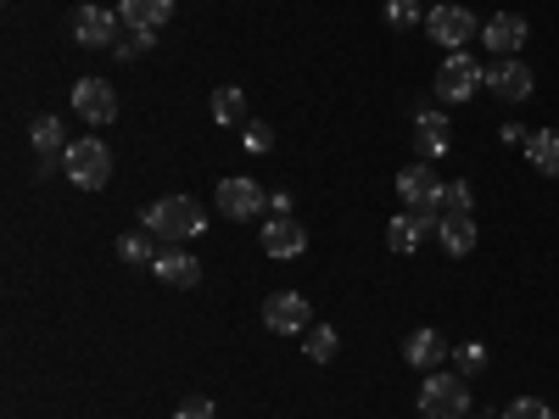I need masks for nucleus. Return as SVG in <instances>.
I'll use <instances>...</instances> for the list:
<instances>
[{
    "mask_svg": "<svg viewBox=\"0 0 559 419\" xmlns=\"http://www.w3.org/2000/svg\"><path fill=\"white\" fill-rule=\"evenodd\" d=\"M207 112H213V123L218 129H247L252 118H247V96L236 84H224V89H213V101H207Z\"/></svg>",
    "mask_w": 559,
    "mask_h": 419,
    "instance_id": "412c9836",
    "label": "nucleus"
},
{
    "mask_svg": "<svg viewBox=\"0 0 559 419\" xmlns=\"http://www.w3.org/2000/svg\"><path fill=\"white\" fill-rule=\"evenodd\" d=\"M442 184H448V179H437V168H431V163L403 168V173H397V202H403V213L442 218Z\"/></svg>",
    "mask_w": 559,
    "mask_h": 419,
    "instance_id": "7ed1b4c3",
    "label": "nucleus"
},
{
    "mask_svg": "<svg viewBox=\"0 0 559 419\" xmlns=\"http://www.w3.org/2000/svg\"><path fill=\"white\" fill-rule=\"evenodd\" d=\"M28 140H34V152H39V163H62L68 157V129H62V118H34L28 123Z\"/></svg>",
    "mask_w": 559,
    "mask_h": 419,
    "instance_id": "aec40b11",
    "label": "nucleus"
},
{
    "mask_svg": "<svg viewBox=\"0 0 559 419\" xmlns=\"http://www.w3.org/2000/svg\"><path fill=\"white\" fill-rule=\"evenodd\" d=\"M526 39H532V23L521 12H498V17L481 23V45H487V51H498V57H521Z\"/></svg>",
    "mask_w": 559,
    "mask_h": 419,
    "instance_id": "9d476101",
    "label": "nucleus"
},
{
    "mask_svg": "<svg viewBox=\"0 0 559 419\" xmlns=\"http://www.w3.org/2000/svg\"><path fill=\"white\" fill-rule=\"evenodd\" d=\"M152 274L163 279V286H179V291H191V286H202V263L185 252V247H163L157 252V263H152Z\"/></svg>",
    "mask_w": 559,
    "mask_h": 419,
    "instance_id": "dca6fc26",
    "label": "nucleus"
},
{
    "mask_svg": "<svg viewBox=\"0 0 559 419\" xmlns=\"http://www.w3.org/2000/svg\"><path fill=\"white\" fill-rule=\"evenodd\" d=\"M263 252L269 258H280V263H297L302 252H308V229L286 213V218H269L263 224Z\"/></svg>",
    "mask_w": 559,
    "mask_h": 419,
    "instance_id": "2eb2a0df",
    "label": "nucleus"
},
{
    "mask_svg": "<svg viewBox=\"0 0 559 419\" xmlns=\"http://www.w3.org/2000/svg\"><path fill=\"white\" fill-rule=\"evenodd\" d=\"M386 23L392 28H419L426 23V7H419V0H386Z\"/></svg>",
    "mask_w": 559,
    "mask_h": 419,
    "instance_id": "a878e982",
    "label": "nucleus"
},
{
    "mask_svg": "<svg viewBox=\"0 0 559 419\" xmlns=\"http://www.w3.org/2000/svg\"><path fill=\"white\" fill-rule=\"evenodd\" d=\"M503 419H559V414L548 403H537V397H515V403L503 408Z\"/></svg>",
    "mask_w": 559,
    "mask_h": 419,
    "instance_id": "cd10ccee",
    "label": "nucleus"
},
{
    "mask_svg": "<svg viewBox=\"0 0 559 419\" xmlns=\"http://www.w3.org/2000/svg\"><path fill=\"white\" fill-rule=\"evenodd\" d=\"M476 241H481V229H476L471 213H442V224H437V247H442L448 258H471Z\"/></svg>",
    "mask_w": 559,
    "mask_h": 419,
    "instance_id": "f3484780",
    "label": "nucleus"
},
{
    "mask_svg": "<svg viewBox=\"0 0 559 419\" xmlns=\"http://www.w3.org/2000/svg\"><path fill=\"white\" fill-rule=\"evenodd\" d=\"M157 252H163V241L146 236V229H129V236H118V258H123L129 268H152Z\"/></svg>",
    "mask_w": 559,
    "mask_h": 419,
    "instance_id": "5701e85b",
    "label": "nucleus"
},
{
    "mask_svg": "<svg viewBox=\"0 0 559 419\" xmlns=\"http://www.w3.org/2000/svg\"><path fill=\"white\" fill-rule=\"evenodd\" d=\"M437 224H442V218L392 213V224H386V247H392V252H419V241H426V236H437Z\"/></svg>",
    "mask_w": 559,
    "mask_h": 419,
    "instance_id": "a211bd4d",
    "label": "nucleus"
},
{
    "mask_svg": "<svg viewBox=\"0 0 559 419\" xmlns=\"http://www.w3.org/2000/svg\"><path fill=\"white\" fill-rule=\"evenodd\" d=\"M487 89H492L503 107H521L532 89H537V79H532V68H526L521 57H498V62L487 68Z\"/></svg>",
    "mask_w": 559,
    "mask_h": 419,
    "instance_id": "6e6552de",
    "label": "nucleus"
},
{
    "mask_svg": "<svg viewBox=\"0 0 559 419\" xmlns=\"http://www.w3.org/2000/svg\"><path fill=\"white\" fill-rule=\"evenodd\" d=\"M241 140H247V152H274V129L269 123H247Z\"/></svg>",
    "mask_w": 559,
    "mask_h": 419,
    "instance_id": "c85d7f7f",
    "label": "nucleus"
},
{
    "mask_svg": "<svg viewBox=\"0 0 559 419\" xmlns=\"http://www.w3.org/2000/svg\"><path fill=\"white\" fill-rule=\"evenodd\" d=\"M118 17H123V28H134V34H157V28L174 17V0H123Z\"/></svg>",
    "mask_w": 559,
    "mask_h": 419,
    "instance_id": "6ab92c4d",
    "label": "nucleus"
},
{
    "mask_svg": "<svg viewBox=\"0 0 559 419\" xmlns=\"http://www.w3.org/2000/svg\"><path fill=\"white\" fill-rule=\"evenodd\" d=\"M481 84H487V68L471 51H448V62L437 68V101L459 107V101H471Z\"/></svg>",
    "mask_w": 559,
    "mask_h": 419,
    "instance_id": "20e7f679",
    "label": "nucleus"
},
{
    "mask_svg": "<svg viewBox=\"0 0 559 419\" xmlns=\"http://www.w3.org/2000/svg\"><path fill=\"white\" fill-rule=\"evenodd\" d=\"M174 419H213V397H191V403H179Z\"/></svg>",
    "mask_w": 559,
    "mask_h": 419,
    "instance_id": "c756f323",
    "label": "nucleus"
},
{
    "mask_svg": "<svg viewBox=\"0 0 559 419\" xmlns=\"http://www.w3.org/2000/svg\"><path fill=\"white\" fill-rule=\"evenodd\" d=\"M263 207H269V196H263V184H258V179H241V173H236V179H224V184H218V213H224V218L247 224V218H258Z\"/></svg>",
    "mask_w": 559,
    "mask_h": 419,
    "instance_id": "9b49d317",
    "label": "nucleus"
},
{
    "mask_svg": "<svg viewBox=\"0 0 559 419\" xmlns=\"http://www.w3.org/2000/svg\"><path fill=\"white\" fill-rule=\"evenodd\" d=\"M526 163H532L543 179H559V129H537V134H526Z\"/></svg>",
    "mask_w": 559,
    "mask_h": 419,
    "instance_id": "4be33fe9",
    "label": "nucleus"
},
{
    "mask_svg": "<svg viewBox=\"0 0 559 419\" xmlns=\"http://www.w3.org/2000/svg\"><path fill=\"white\" fill-rule=\"evenodd\" d=\"M419 419H471V381L459 369H431L419 386Z\"/></svg>",
    "mask_w": 559,
    "mask_h": 419,
    "instance_id": "f03ea898",
    "label": "nucleus"
},
{
    "mask_svg": "<svg viewBox=\"0 0 559 419\" xmlns=\"http://www.w3.org/2000/svg\"><path fill=\"white\" fill-rule=\"evenodd\" d=\"M269 207H274V218H286V213H292V196H286V191H274Z\"/></svg>",
    "mask_w": 559,
    "mask_h": 419,
    "instance_id": "7c9ffc66",
    "label": "nucleus"
},
{
    "mask_svg": "<svg viewBox=\"0 0 559 419\" xmlns=\"http://www.w3.org/2000/svg\"><path fill=\"white\" fill-rule=\"evenodd\" d=\"M263 324L274 336H302V331H313V302L302 291H274L263 302Z\"/></svg>",
    "mask_w": 559,
    "mask_h": 419,
    "instance_id": "423d86ee",
    "label": "nucleus"
},
{
    "mask_svg": "<svg viewBox=\"0 0 559 419\" xmlns=\"http://www.w3.org/2000/svg\"><path fill=\"white\" fill-rule=\"evenodd\" d=\"M481 419H487V414H481Z\"/></svg>",
    "mask_w": 559,
    "mask_h": 419,
    "instance_id": "2f4dec72",
    "label": "nucleus"
},
{
    "mask_svg": "<svg viewBox=\"0 0 559 419\" xmlns=\"http://www.w3.org/2000/svg\"><path fill=\"white\" fill-rule=\"evenodd\" d=\"M453 363H459V375L471 381V375H481V369H487V347L481 342H464V347H453Z\"/></svg>",
    "mask_w": 559,
    "mask_h": 419,
    "instance_id": "bb28decb",
    "label": "nucleus"
},
{
    "mask_svg": "<svg viewBox=\"0 0 559 419\" xmlns=\"http://www.w3.org/2000/svg\"><path fill=\"white\" fill-rule=\"evenodd\" d=\"M68 179L79 184V191H102V184L112 179V152H107V140H73L68 157H62Z\"/></svg>",
    "mask_w": 559,
    "mask_h": 419,
    "instance_id": "39448f33",
    "label": "nucleus"
},
{
    "mask_svg": "<svg viewBox=\"0 0 559 419\" xmlns=\"http://www.w3.org/2000/svg\"><path fill=\"white\" fill-rule=\"evenodd\" d=\"M403 358L431 375V369H442L453 358V347H448V336L437 331V324H419V331H408V342H403Z\"/></svg>",
    "mask_w": 559,
    "mask_h": 419,
    "instance_id": "ddd939ff",
    "label": "nucleus"
},
{
    "mask_svg": "<svg viewBox=\"0 0 559 419\" xmlns=\"http://www.w3.org/2000/svg\"><path fill=\"white\" fill-rule=\"evenodd\" d=\"M118 12L107 7H79L73 12V39L84 45V51H118Z\"/></svg>",
    "mask_w": 559,
    "mask_h": 419,
    "instance_id": "1a4fd4ad",
    "label": "nucleus"
},
{
    "mask_svg": "<svg viewBox=\"0 0 559 419\" xmlns=\"http://www.w3.org/2000/svg\"><path fill=\"white\" fill-rule=\"evenodd\" d=\"M73 112H79L84 123H112V118H118V96H112V84L84 73V79L73 84Z\"/></svg>",
    "mask_w": 559,
    "mask_h": 419,
    "instance_id": "f8f14e48",
    "label": "nucleus"
},
{
    "mask_svg": "<svg viewBox=\"0 0 559 419\" xmlns=\"http://www.w3.org/2000/svg\"><path fill=\"white\" fill-rule=\"evenodd\" d=\"M414 152H419V163H442L453 152V123L442 112H419L414 118Z\"/></svg>",
    "mask_w": 559,
    "mask_h": 419,
    "instance_id": "4468645a",
    "label": "nucleus"
},
{
    "mask_svg": "<svg viewBox=\"0 0 559 419\" xmlns=\"http://www.w3.org/2000/svg\"><path fill=\"white\" fill-rule=\"evenodd\" d=\"M140 229H146V236H157L163 247H179V241H197V236H202L207 213H202L197 196H163V202H152L146 213H140Z\"/></svg>",
    "mask_w": 559,
    "mask_h": 419,
    "instance_id": "f257e3e1",
    "label": "nucleus"
},
{
    "mask_svg": "<svg viewBox=\"0 0 559 419\" xmlns=\"http://www.w3.org/2000/svg\"><path fill=\"white\" fill-rule=\"evenodd\" d=\"M442 213H476V191L464 179H448L442 184Z\"/></svg>",
    "mask_w": 559,
    "mask_h": 419,
    "instance_id": "393cba45",
    "label": "nucleus"
},
{
    "mask_svg": "<svg viewBox=\"0 0 559 419\" xmlns=\"http://www.w3.org/2000/svg\"><path fill=\"white\" fill-rule=\"evenodd\" d=\"M426 34L437 45H448V51H464V45L481 34V23H476V12H464V7H431L426 12Z\"/></svg>",
    "mask_w": 559,
    "mask_h": 419,
    "instance_id": "0eeeda50",
    "label": "nucleus"
},
{
    "mask_svg": "<svg viewBox=\"0 0 559 419\" xmlns=\"http://www.w3.org/2000/svg\"><path fill=\"white\" fill-rule=\"evenodd\" d=\"M336 347H342V336L331 331V324H313L308 342H302V352H308L313 363H331V358H336Z\"/></svg>",
    "mask_w": 559,
    "mask_h": 419,
    "instance_id": "b1692460",
    "label": "nucleus"
}]
</instances>
